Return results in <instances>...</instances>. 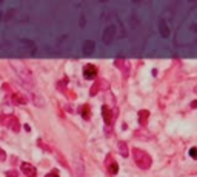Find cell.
<instances>
[{
    "label": "cell",
    "mask_w": 197,
    "mask_h": 177,
    "mask_svg": "<svg viewBox=\"0 0 197 177\" xmlns=\"http://www.w3.org/2000/svg\"><path fill=\"white\" fill-rule=\"evenodd\" d=\"M114 35H116V28H114V26H108L106 29H105V33H103V42H105L106 45H109V43L112 42Z\"/></svg>",
    "instance_id": "3"
},
{
    "label": "cell",
    "mask_w": 197,
    "mask_h": 177,
    "mask_svg": "<svg viewBox=\"0 0 197 177\" xmlns=\"http://www.w3.org/2000/svg\"><path fill=\"white\" fill-rule=\"evenodd\" d=\"M22 171L28 177H36V168H34L31 163H23V165H22Z\"/></svg>",
    "instance_id": "5"
},
{
    "label": "cell",
    "mask_w": 197,
    "mask_h": 177,
    "mask_svg": "<svg viewBox=\"0 0 197 177\" xmlns=\"http://www.w3.org/2000/svg\"><path fill=\"white\" fill-rule=\"evenodd\" d=\"M94 49H96V43H94L92 40H86V42L83 43V54L91 55V54L94 53Z\"/></svg>",
    "instance_id": "7"
},
{
    "label": "cell",
    "mask_w": 197,
    "mask_h": 177,
    "mask_svg": "<svg viewBox=\"0 0 197 177\" xmlns=\"http://www.w3.org/2000/svg\"><path fill=\"white\" fill-rule=\"evenodd\" d=\"M80 112H82V116H83V119H85V120H88V119H90L91 109H90V106H88V105H83V106H82Z\"/></svg>",
    "instance_id": "12"
},
{
    "label": "cell",
    "mask_w": 197,
    "mask_h": 177,
    "mask_svg": "<svg viewBox=\"0 0 197 177\" xmlns=\"http://www.w3.org/2000/svg\"><path fill=\"white\" fill-rule=\"evenodd\" d=\"M97 89H99V82L92 86V89H91V96H96V91H97Z\"/></svg>",
    "instance_id": "15"
},
{
    "label": "cell",
    "mask_w": 197,
    "mask_h": 177,
    "mask_svg": "<svg viewBox=\"0 0 197 177\" xmlns=\"http://www.w3.org/2000/svg\"><path fill=\"white\" fill-rule=\"evenodd\" d=\"M2 17H3V13H2V11H0V20H2Z\"/></svg>",
    "instance_id": "20"
},
{
    "label": "cell",
    "mask_w": 197,
    "mask_h": 177,
    "mask_svg": "<svg viewBox=\"0 0 197 177\" xmlns=\"http://www.w3.org/2000/svg\"><path fill=\"white\" fill-rule=\"evenodd\" d=\"M159 31H160L162 37H169V28H168V25H166V22L165 20H160L159 22Z\"/></svg>",
    "instance_id": "9"
},
{
    "label": "cell",
    "mask_w": 197,
    "mask_h": 177,
    "mask_svg": "<svg viewBox=\"0 0 197 177\" xmlns=\"http://www.w3.org/2000/svg\"><path fill=\"white\" fill-rule=\"evenodd\" d=\"M96 74H97V70H96L94 65H86V66L83 68V75H85L86 79H94Z\"/></svg>",
    "instance_id": "4"
},
{
    "label": "cell",
    "mask_w": 197,
    "mask_h": 177,
    "mask_svg": "<svg viewBox=\"0 0 197 177\" xmlns=\"http://www.w3.org/2000/svg\"><path fill=\"white\" fill-rule=\"evenodd\" d=\"M134 2H140V0H134Z\"/></svg>",
    "instance_id": "21"
},
{
    "label": "cell",
    "mask_w": 197,
    "mask_h": 177,
    "mask_svg": "<svg viewBox=\"0 0 197 177\" xmlns=\"http://www.w3.org/2000/svg\"><path fill=\"white\" fill-rule=\"evenodd\" d=\"M119 151L123 157H128V146H126L125 142H119Z\"/></svg>",
    "instance_id": "13"
},
{
    "label": "cell",
    "mask_w": 197,
    "mask_h": 177,
    "mask_svg": "<svg viewBox=\"0 0 197 177\" xmlns=\"http://www.w3.org/2000/svg\"><path fill=\"white\" fill-rule=\"evenodd\" d=\"M45 177H59V173H57V171L54 169V171H51L49 174H46V176H45Z\"/></svg>",
    "instance_id": "16"
},
{
    "label": "cell",
    "mask_w": 197,
    "mask_h": 177,
    "mask_svg": "<svg viewBox=\"0 0 197 177\" xmlns=\"http://www.w3.org/2000/svg\"><path fill=\"white\" fill-rule=\"evenodd\" d=\"M6 177H17V174H16V171H9V173L6 174Z\"/></svg>",
    "instance_id": "17"
},
{
    "label": "cell",
    "mask_w": 197,
    "mask_h": 177,
    "mask_svg": "<svg viewBox=\"0 0 197 177\" xmlns=\"http://www.w3.org/2000/svg\"><path fill=\"white\" fill-rule=\"evenodd\" d=\"M191 106H193V108H197V102H193V103H191Z\"/></svg>",
    "instance_id": "19"
},
{
    "label": "cell",
    "mask_w": 197,
    "mask_h": 177,
    "mask_svg": "<svg viewBox=\"0 0 197 177\" xmlns=\"http://www.w3.org/2000/svg\"><path fill=\"white\" fill-rule=\"evenodd\" d=\"M8 125L13 128V131H18V128H20V125H18V120L16 117H9V120H8Z\"/></svg>",
    "instance_id": "11"
},
{
    "label": "cell",
    "mask_w": 197,
    "mask_h": 177,
    "mask_svg": "<svg viewBox=\"0 0 197 177\" xmlns=\"http://www.w3.org/2000/svg\"><path fill=\"white\" fill-rule=\"evenodd\" d=\"M0 160H5V153L2 151V148H0Z\"/></svg>",
    "instance_id": "18"
},
{
    "label": "cell",
    "mask_w": 197,
    "mask_h": 177,
    "mask_svg": "<svg viewBox=\"0 0 197 177\" xmlns=\"http://www.w3.org/2000/svg\"><path fill=\"white\" fill-rule=\"evenodd\" d=\"M74 173H75L77 177H82L83 173H85V165H83V160L80 159V157L75 159V163H74Z\"/></svg>",
    "instance_id": "2"
},
{
    "label": "cell",
    "mask_w": 197,
    "mask_h": 177,
    "mask_svg": "<svg viewBox=\"0 0 197 177\" xmlns=\"http://www.w3.org/2000/svg\"><path fill=\"white\" fill-rule=\"evenodd\" d=\"M106 163H108V171L114 176V174H117V171H119V165L114 162L112 157H108L106 159Z\"/></svg>",
    "instance_id": "8"
},
{
    "label": "cell",
    "mask_w": 197,
    "mask_h": 177,
    "mask_svg": "<svg viewBox=\"0 0 197 177\" xmlns=\"http://www.w3.org/2000/svg\"><path fill=\"white\" fill-rule=\"evenodd\" d=\"M148 117H149V112H148L146 109L139 111V122H140V125H142V126H145V125H146V122H148Z\"/></svg>",
    "instance_id": "10"
},
{
    "label": "cell",
    "mask_w": 197,
    "mask_h": 177,
    "mask_svg": "<svg viewBox=\"0 0 197 177\" xmlns=\"http://www.w3.org/2000/svg\"><path fill=\"white\" fill-rule=\"evenodd\" d=\"M102 114H103V119H105V123L106 125H112L114 122V119H112V114H111V111H109V106H103L102 108Z\"/></svg>",
    "instance_id": "6"
},
{
    "label": "cell",
    "mask_w": 197,
    "mask_h": 177,
    "mask_svg": "<svg viewBox=\"0 0 197 177\" xmlns=\"http://www.w3.org/2000/svg\"><path fill=\"white\" fill-rule=\"evenodd\" d=\"M189 156H191L193 159H197V148H191V149H189Z\"/></svg>",
    "instance_id": "14"
},
{
    "label": "cell",
    "mask_w": 197,
    "mask_h": 177,
    "mask_svg": "<svg viewBox=\"0 0 197 177\" xmlns=\"http://www.w3.org/2000/svg\"><path fill=\"white\" fill-rule=\"evenodd\" d=\"M132 159H134V163H136L140 169H149L151 165H153L151 156H149L146 151L140 149V148H134V149H132Z\"/></svg>",
    "instance_id": "1"
}]
</instances>
